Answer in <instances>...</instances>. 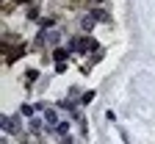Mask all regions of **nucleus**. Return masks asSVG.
Masks as SVG:
<instances>
[{
	"label": "nucleus",
	"instance_id": "nucleus-2",
	"mask_svg": "<svg viewBox=\"0 0 155 144\" xmlns=\"http://www.w3.org/2000/svg\"><path fill=\"white\" fill-rule=\"evenodd\" d=\"M17 128H19V119L17 116H3V130L6 133H14Z\"/></svg>",
	"mask_w": 155,
	"mask_h": 144
},
{
	"label": "nucleus",
	"instance_id": "nucleus-4",
	"mask_svg": "<svg viewBox=\"0 0 155 144\" xmlns=\"http://www.w3.org/2000/svg\"><path fill=\"white\" fill-rule=\"evenodd\" d=\"M94 22H97V19H94V17H91V14H89V17H83V19H81V25H83V31H91V28H94Z\"/></svg>",
	"mask_w": 155,
	"mask_h": 144
},
{
	"label": "nucleus",
	"instance_id": "nucleus-3",
	"mask_svg": "<svg viewBox=\"0 0 155 144\" xmlns=\"http://www.w3.org/2000/svg\"><path fill=\"white\" fill-rule=\"evenodd\" d=\"M42 42H50V45H58V33H55V31H45V33H42Z\"/></svg>",
	"mask_w": 155,
	"mask_h": 144
},
{
	"label": "nucleus",
	"instance_id": "nucleus-7",
	"mask_svg": "<svg viewBox=\"0 0 155 144\" xmlns=\"http://www.w3.org/2000/svg\"><path fill=\"white\" fill-rule=\"evenodd\" d=\"M53 58H58V64H64V58H67V50H55Z\"/></svg>",
	"mask_w": 155,
	"mask_h": 144
},
{
	"label": "nucleus",
	"instance_id": "nucleus-6",
	"mask_svg": "<svg viewBox=\"0 0 155 144\" xmlns=\"http://www.w3.org/2000/svg\"><path fill=\"white\" fill-rule=\"evenodd\" d=\"M91 17H94V19H108V14H105L103 8H94V11H91Z\"/></svg>",
	"mask_w": 155,
	"mask_h": 144
},
{
	"label": "nucleus",
	"instance_id": "nucleus-8",
	"mask_svg": "<svg viewBox=\"0 0 155 144\" xmlns=\"http://www.w3.org/2000/svg\"><path fill=\"white\" fill-rule=\"evenodd\" d=\"M45 119L50 122V125H58V119H55V111H47V114H45Z\"/></svg>",
	"mask_w": 155,
	"mask_h": 144
},
{
	"label": "nucleus",
	"instance_id": "nucleus-9",
	"mask_svg": "<svg viewBox=\"0 0 155 144\" xmlns=\"http://www.w3.org/2000/svg\"><path fill=\"white\" fill-rule=\"evenodd\" d=\"M91 97H94V92H86V94L81 97V102H83V105H86V102H91Z\"/></svg>",
	"mask_w": 155,
	"mask_h": 144
},
{
	"label": "nucleus",
	"instance_id": "nucleus-5",
	"mask_svg": "<svg viewBox=\"0 0 155 144\" xmlns=\"http://www.w3.org/2000/svg\"><path fill=\"white\" fill-rule=\"evenodd\" d=\"M67 130H69V122H58V125H55V133L67 136Z\"/></svg>",
	"mask_w": 155,
	"mask_h": 144
},
{
	"label": "nucleus",
	"instance_id": "nucleus-1",
	"mask_svg": "<svg viewBox=\"0 0 155 144\" xmlns=\"http://www.w3.org/2000/svg\"><path fill=\"white\" fill-rule=\"evenodd\" d=\"M69 47L72 50H78V53H86V50H97V42H94V39H72V42H69Z\"/></svg>",
	"mask_w": 155,
	"mask_h": 144
}]
</instances>
